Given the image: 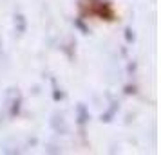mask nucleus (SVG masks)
Here are the masks:
<instances>
[{
	"mask_svg": "<svg viewBox=\"0 0 161 155\" xmlns=\"http://www.w3.org/2000/svg\"><path fill=\"white\" fill-rule=\"evenodd\" d=\"M76 116H78V123H80V125H85L89 119H91V114H89V110L85 108L83 103H80L76 106Z\"/></svg>",
	"mask_w": 161,
	"mask_h": 155,
	"instance_id": "nucleus-3",
	"label": "nucleus"
},
{
	"mask_svg": "<svg viewBox=\"0 0 161 155\" xmlns=\"http://www.w3.org/2000/svg\"><path fill=\"white\" fill-rule=\"evenodd\" d=\"M125 38H127V42H134V31L130 29V27H129V29H125Z\"/></svg>",
	"mask_w": 161,
	"mask_h": 155,
	"instance_id": "nucleus-4",
	"label": "nucleus"
},
{
	"mask_svg": "<svg viewBox=\"0 0 161 155\" xmlns=\"http://www.w3.org/2000/svg\"><path fill=\"white\" fill-rule=\"evenodd\" d=\"M13 27H15L16 34L22 36L24 33L27 31V18H25L22 13H15V16H13Z\"/></svg>",
	"mask_w": 161,
	"mask_h": 155,
	"instance_id": "nucleus-1",
	"label": "nucleus"
},
{
	"mask_svg": "<svg viewBox=\"0 0 161 155\" xmlns=\"http://www.w3.org/2000/svg\"><path fill=\"white\" fill-rule=\"evenodd\" d=\"M8 106H9V117H15L18 110H20V96H18V92H9L8 94Z\"/></svg>",
	"mask_w": 161,
	"mask_h": 155,
	"instance_id": "nucleus-2",
	"label": "nucleus"
}]
</instances>
